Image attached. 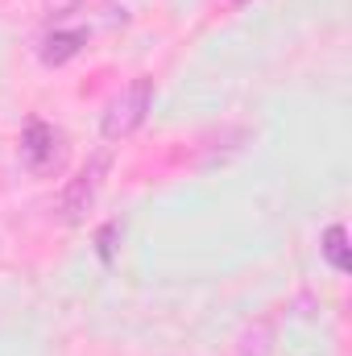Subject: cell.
Returning <instances> with one entry per match:
<instances>
[{"mask_svg":"<svg viewBox=\"0 0 352 356\" xmlns=\"http://www.w3.org/2000/svg\"><path fill=\"white\" fill-rule=\"evenodd\" d=\"M83 0H42V8L50 13V17H63V13H75Z\"/></svg>","mask_w":352,"mask_h":356,"instance_id":"8","label":"cell"},{"mask_svg":"<svg viewBox=\"0 0 352 356\" xmlns=\"http://www.w3.org/2000/svg\"><path fill=\"white\" fill-rule=\"evenodd\" d=\"M104 175H108V154L99 149L88 166L63 186V195H58V220H63V224H83V216L91 211V203H95V195H99Z\"/></svg>","mask_w":352,"mask_h":356,"instance_id":"3","label":"cell"},{"mask_svg":"<svg viewBox=\"0 0 352 356\" xmlns=\"http://www.w3.org/2000/svg\"><path fill=\"white\" fill-rule=\"evenodd\" d=\"M83 46H88V29H54V33L42 38L38 58H42L46 67H67Z\"/></svg>","mask_w":352,"mask_h":356,"instance_id":"4","label":"cell"},{"mask_svg":"<svg viewBox=\"0 0 352 356\" xmlns=\"http://www.w3.org/2000/svg\"><path fill=\"white\" fill-rule=\"evenodd\" d=\"M150 108H154V79H150V75H137L129 88L104 108V116H99L104 141H125V137H133V133L145 124Z\"/></svg>","mask_w":352,"mask_h":356,"instance_id":"1","label":"cell"},{"mask_svg":"<svg viewBox=\"0 0 352 356\" xmlns=\"http://www.w3.org/2000/svg\"><path fill=\"white\" fill-rule=\"evenodd\" d=\"M319 253H323V261L336 269V273H352L349 228H344V224H328V232H323V241H319Z\"/></svg>","mask_w":352,"mask_h":356,"instance_id":"5","label":"cell"},{"mask_svg":"<svg viewBox=\"0 0 352 356\" xmlns=\"http://www.w3.org/2000/svg\"><path fill=\"white\" fill-rule=\"evenodd\" d=\"M273 353V323L269 319H253L241 327L237 336V356H269Z\"/></svg>","mask_w":352,"mask_h":356,"instance_id":"6","label":"cell"},{"mask_svg":"<svg viewBox=\"0 0 352 356\" xmlns=\"http://www.w3.org/2000/svg\"><path fill=\"white\" fill-rule=\"evenodd\" d=\"M21 162L29 166V175L54 178L67 166V133L46 120H29L21 133Z\"/></svg>","mask_w":352,"mask_h":356,"instance_id":"2","label":"cell"},{"mask_svg":"<svg viewBox=\"0 0 352 356\" xmlns=\"http://www.w3.org/2000/svg\"><path fill=\"white\" fill-rule=\"evenodd\" d=\"M116 236H120V224H116V220H108V224L95 232V253H99L104 266H112V257H116Z\"/></svg>","mask_w":352,"mask_h":356,"instance_id":"7","label":"cell"}]
</instances>
